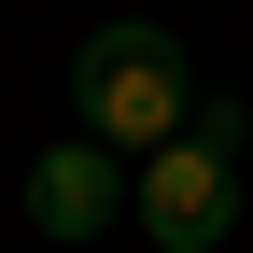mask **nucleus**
I'll use <instances>...</instances> for the list:
<instances>
[{
  "instance_id": "f257e3e1",
  "label": "nucleus",
  "mask_w": 253,
  "mask_h": 253,
  "mask_svg": "<svg viewBox=\"0 0 253 253\" xmlns=\"http://www.w3.org/2000/svg\"><path fill=\"white\" fill-rule=\"evenodd\" d=\"M183 113H197V71H183V42L155 14H113V28L71 42V126H99L113 155H155Z\"/></svg>"
},
{
  "instance_id": "7ed1b4c3",
  "label": "nucleus",
  "mask_w": 253,
  "mask_h": 253,
  "mask_svg": "<svg viewBox=\"0 0 253 253\" xmlns=\"http://www.w3.org/2000/svg\"><path fill=\"white\" fill-rule=\"evenodd\" d=\"M113 211H126V155L99 141V126H71L56 155H28V225L42 239H99Z\"/></svg>"
},
{
  "instance_id": "f03ea898",
  "label": "nucleus",
  "mask_w": 253,
  "mask_h": 253,
  "mask_svg": "<svg viewBox=\"0 0 253 253\" xmlns=\"http://www.w3.org/2000/svg\"><path fill=\"white\" fill-rule=\"evenodd\" d=\"M126 211H141L155 253H225V225H239V99L183 113L169 141L126 169Z\"/></svg>"
}]
</instances>
